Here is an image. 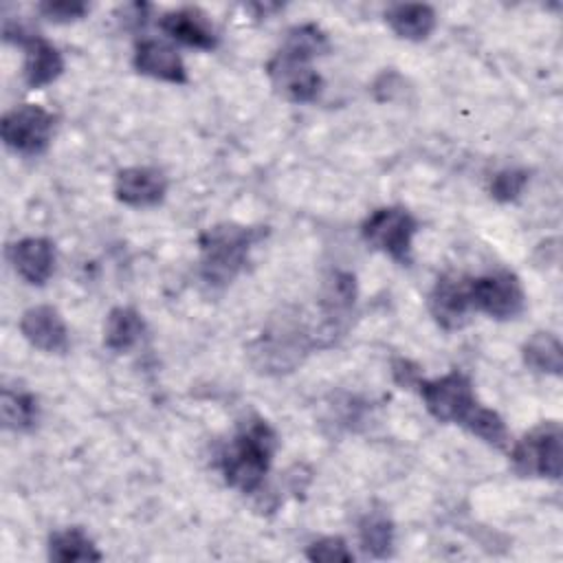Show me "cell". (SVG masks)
I'll return each instance as SVG.
<instances>
[{
	"instance_id": "cell-1",
	"label": "cell",
	"mask_w": 563,
	"mask_h": 563,
	"mask_svg": "<svg viewBox=\"0 0 563 563\" xmlns=\"http://www.w3.org/2000/svg\"><path fill=\"white\" fill-rule=\"evenodd\" d=\"M275 451V429L257 416L244 420L220 455L224 482L244 495L257 493L264 486V477L271 468Z\"/></svg>"
},
{
	"instance_id": "cell-2",
	"label": "cell",
	"mask_w": 563,
	"mask_h": 563,
	"mask_svg": "<svg viewBox=\"0 0 563 563\" xmlns=\"http://www.w3.org/2000/svg\"><path fill=\"white\" fill-rule=\"evenodd\" d=\"M319 347L317 330L308 328L299 312L282 310L251 343L253 365L264 374L292 372L310 350Z\"/></svg>"
},
{
	"instance_id": "cell-3",
	"label": "cell",
	"mask_w": 563,
	"mask_h": 563,
	"mask_svg": "<svg viewBox=\"0 0 563 563\" xmlns=\"http://www.w3.org/2000/svg\"><path fill=\"white\" fill-rule=\"evenodd\" d=\"M266 235V227L220 222L205 229L198 238L200 277L209 286L231 284L246 266L251 249Z\"/></svg>"
},
{
	"instance_id": "cell-4",
	"label": "cell",
	"mask_w": 563,
	"mask_h": 563,
	"mask_svg": "<svg viewBox=\"0 0 563 563\" xmlns=\"http://www.w3.org/2000/svg\"><path fill=\"white\" fill-rule=\"evenodd\" d=\"M563 433L561 424L554 420L541 422L530 429L521 440L512 444L510 462L517 475L521 477H561L563 462Z\"/></svg>"
},
{
	"instance_id": "cell-5",
	"label": "cell",
	"mask_w": 563,
	"mask_h": 563,
	"mask_svg": "<svg viewBox=\"0 0 563 563\" xmlns=\"http://www.w3.org/2000/svg\"><path fill=\"white\" fill-rule=\"evenodd\" d=\"M416 231L418 220L405 207L374 209L361 224L363 240L402 266L411 264V242Z\"/></svg>"
},
{
	"instance_id": "cell-6",
	"label": "cell",
	"mask_w": 563,
	"mask_h": 563,
	"mask_svg": "<svg viewBox=\"0 0 563 563\" xmlns=\"http://www.w3.org/2000/svg\"><path fill=\"white\" fill-rule=\"evenodd\" d=\"M418 389L427 411L438 422L464 424L473 409L479 405L473 389V380L460 369H451L433 380L422 378Z\"/></svg>"
},
{
	"instance_id": "cell-7",
	"label": "cell",
	"mask_w": 563,
	"mask_h": 563,
	"mask_svg": "<svg viewBox=\"0 0 563 563\" xmlns=\"http://www.w3.org/2000/svg\"><path fill=\"white\" fill-rule=\"evenodd\" d=\"M55 114L35 103H22L2 114L0 134L9 150L22 156H40L48 150Z\"/></svg>"
},
{
	"instance_id": "cell-8",
	"label": "cell",
	"mask_w": 563,
	"mask_h": 563,
	"mask_svg": "<svg viewBox=\"0 0 563 563\" xmlns=\"http://www.w3.org/2000/svg\"><path fill=\"white\" fill-rule=\"evenodd\" d=\"M471 299L475 312H484L497 321L515 319L526 308L523 286L519 277L506 268L471 277Z\"/></svg>"
},
{
	"instance_id": "cell-9",
	"label": "cell",
	"mask_w": 563,
	"mask_h": 563,
	"mask_svg": "<svg viewBox=\"0 0 563 563\" xmlns=\"http://www.w3.org/2000/svg\"><path fill=\"white\" fill-rule=\"evenodd\" d=\"M273 90L292 103H310L319 97L323 79L312 66V59L299 57L284 48H277L275 55L264 66Z\"/></svg>"
},
{
	"instance_id": "cell-10",
	"label": "cell",
	"mask_w": 563,
	"mask_h": 563,
	"mask_svg": "<svg viewBox=\"0 0 563 563\" xmlns=\"http://www.w3.org/2000/svg\"><path fill=\"white\" fill-rule=\"evenodd\" d=\"M429 312L444 330H460L468 323L473 310L471 277L462 273H446L438 277L429 292Z\"/></svg>"
},
{
	"instance_id": "cell-11",
	"label": "cell",
	"mask_w": 563,
	"mask_h": 563,
	"mask_svg": "<svg viewBox=\"0 0 563 563\" xmlns=\"http://www.w3.org/2000/svg\"><path fill=\"white\" fill-rule=\"evenodd\" d=\"M22 336L37 350L46 354H64L70 347L68 328L53 306H31L20 317Z\"/></svg>"
},
{
	"instance_id": "cell-12",
	"label": "cell",
	"mask_w": 563,
	"mask_h": 563,
	"mask_svg": "<svg viewBox=\"0 0 563 563\" xmlns=\"http://www.w3.org/2000/svg\"><path fill=\"white\" fill-rule=\"evenodd\" d=\"M167 176L158 167L134 165L125 167L114 178V196L128 207H154L167 194Z\"/></svg>"
},
{
	"instance_id": "cell-13",
	"label": "cell",
	"mask_w": 563,
	"mask_h": 563,
	"mask_svg": "<svg viewBox=\"0 0 563 563\" xmlns=\"http://www.w3.org/2000/svg\"><path fill=\"white\" fill-rule=\"evenodd\" d=\"M132 64H134L136 73L152 77V79H161L167 84H187L189 81L185 62L178 55V51L174 46H169L167 42H161L154 37H141L134 44Z\"/></svg>"
},
{
	"instance_id": "cell-14",
	"label": "cell",
	"mask_w": 563,
	"mask_h": 563,
	"mask_svg": "<svg viewBox=\"0 0 563 563\" xmlns=\"http://www.w3.org/2000/svg\"><path fill=\"white\" fill-rule=\"evenodd\" d=\"M161 29L167 37L189 48L213 51L218 46V33L207 13L196 7H183L161 18Z\"/></svg>"
},
{
	"instance_id": "cell-15",
	"label": "cell",
	"mask_w": 563,
	"mask_h": 563,
	"mask_svg": "<svg viewBox=\"0 0 563 563\" xmlns=\"http://www.w3.org/2000/svg\"><path fill=\"white\" fill-rule=\"evenodd\" d=\"M13 271L31 286H44L55 271V244L48 238H24L9 246Z\"/></svg>"
},
{
	"instance_id": "cell-16",
	"label": "cell",
	"mask_w": 563,
	"mask_h": 563,
	"mask_svg": "<svg viewBox=\"0 0 563 563\" xmlns=\"http://www.w3.org/2000/svg\"><path fill=\"white\" fill-rule=\"evenodd\" d=\"M24 81L29 88L37 90L53 84L64 73V57L46 37L33 35L24 46Z\"/></svg>"
},
{
	"instance_id": "cell-17",
	"label": "cell",
	"mask_w": 563,
	"mask_h": 563,
	"mask_svg": "<svg viewBox=\"0 0 563 563\" xmlns=\"http://www.w3.org/2000/svg\"><path fill=\"white\" fill-rule=\"evenodd\" d=\"M385 22L398 37L409 42H422L433 33L438 18L433 7L429 4L400 2V4H391L385 11Z\"/></svg>"
},
{
	"instance_id": "cell-18",
	"label": "cell",
	"mask_w": 563,
	"mask_h": 563,
	"mask_svg": "<svg viewBox=\"0 0 563 563\" xmlns=\"http://www.w3.org/2000/svg\"><path fill=\"white\" fill-rule=\"evenodd\" d=\"M145 334V321L139 310L130 306H117L108 312L103 325V345L112 352L132 350Z\"/></svg>"
},
{
	"instance_id": "cell-19",
	"label": "cell",
	"mask_w": 563,
	"mask_h": 563,
	"mask_svg": "<svg viewBox=\"0 0 563 563\" xmlns=\"http://www.w3.org/2000/svg\"><path fill=\"white\" fill-rule=\"evenodd\" d=\"M48 559L57 563H84L101 561L103 554L97 550L95 541L81 528H62L48 537Z\"/></svg>"
},
{
	"instance_id": "cell-20",
	"label": "cell",
	"mask_w": 563,
	"mask_h": 563,
	"mask_svg": "<svg viewBox=\"0 0 563 563\" xmlns=\"http://www.w3.org/2000/svg\"><path fill=\"white\" fill-rule=\"evenodd\" d=\"M0 416H2L4 429L15 431V433L31 431L40 420L37 398L31 391H24V389L2 387Z\"/></svg>"
},
{
	"instance_id": "cell-21",
	"label": "cell",
	"mask_w": 563,
	"mask_h": 563,
	"mask_svg": "<svg viewBox=\"0 0 563 563\" xmlns=\"http://www.w3.org/2000/svg\"><path fill=\"white\" fill-rule=\"evenodd\" d=\"M523 363L539 374L559 376L563 369V347L552 332H534L521 347Z\"/></svg>"
},
{
	"instance_id": "cell-22",
	"label": "cell",
	"mask_w": 563,
	"mask_h": 563,
	"mask_svg": "<svg viewBox=\"0 0 563 563\" xmlns=\"http://www.w3.org/2000/svg\"><path fill=\"white\" fill-rule=\"evenodd\" d=\"M361 548L374 559H387L394 552V521L385 510H369L358 521Z\"/></svg>"
},
{
	"instance_id": "cell-23",
	"label": "cell",
	"mask_w": 563,
	"mask_h": 563,
	"mask_svg": "<svg viewBox=\"0 0 563 563\" xmlns=\"http://www.w3.org/2000/svg\"><path fill=\"white\" fill-rule=\"evenodd\" d=\"M462 427L495 449H506L510 444V433L504 418L495 409L484 407L482 402L473 409Z\"/></svg>"
},
{
	"instance_id": "cell-24",
	"label": "cell",
	"mask_w": 563,
	"mask_h": 563,
	"mask_svg": "<svg viewBox=\"0 0 563 563\" xmlns=\"http://www.w3.org/2000/svg\"><path fill=\"white\" fill-rule=\"evenodd\" d=\"M279 48L306 59H314L330 51V40L317 24L308 22V24H297L288 29Z\"/></svg>"
},
{
	"instance_id": "cell-25",
	"label": "cell",
	"mask_w": 563,
	"mask_h": 563,
	"mask_svg": "<svg viewBox=\"0 0 563 563\" xmlns=\"http://www.w3.org/2000/svg\"><path fill=\"white\" fill-rule=\"evenodd\" d=\"M526 185H528V172L517 169V167H508V169H501L493 176L490 196L497 202H512L521 196Z\"/></svg>"
},
{
	"instance_id": "cell-26",
	"label": "cell",
	"mask_w": 563,
	"mask_h": 563,
	"mask_svg": "<svg viewBox=\"0 0 563 563\" xmlns=\"http://www.w3.org/2000/svg\"><path fill=\"white\" fill-rule=\"evenodd\" d=\"M306 556L317 563H350L354 561L352 550L341 537H323L308 545Z\"/></svg>"
},
{
	"instance_id": "cell-27",
	"label": "cell",
	"mask_w": 563,
	"mask_h": 563,
	"mask_svg": "<svg viewBox=\"0 0 563 563\" xmlns=\"http://www.w3.org/2000/svg\"><path fill=\"white\" fill-rule=\"evenodd\" d=\"M37 11L51 22H73L88 13V4L79 0H48L42 2Z\"/></svg>"
},
{
	"instance_id": "cell-28",
	"label": "cell",
	"mask_w": 563,
	"mask_h": 563,
	"mask_svg": "<svg viewBox=\"0 0 563 563\" xmlns=\"http://www.w3.org/2000/svg\"><path fill=\"white\" fill-rule=\"evenodd\" d=\"M391 376H394V380H396L400 387H407V389L418 387V385L422 383L420 367H418L413 361L402 358V356H398V358L391 361Z\"/></svg>"
}]
</instances>
